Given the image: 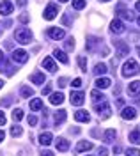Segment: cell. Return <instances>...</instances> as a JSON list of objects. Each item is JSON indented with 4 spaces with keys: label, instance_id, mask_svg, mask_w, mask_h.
<instances>
[{
    "label": "cell",
    "instance_id": "cell-1",
    "mask_svg": "<svg viewBox=\"0 0 140 156\" xmlns=\"http://www.w3.org/2000/svg\"><path fill=\"white\" fill-rule=\"evenodd\" d=\"M138 71H140L138 64L130 58V60H126L124 66H122V76H133V75H137Z\"/></svg>",
    "mask_w": 140,
    "mask_h": 156
},
{
    "label": "cell",
    "instance_id": "cell-53",
    "mask_svg": "<svg viewBox=\"0 0 140 156\" xmlns=\"http://www.w3.org/2000/svg\"><path fill=\"white\" fill-rule=\"evenodd\" d=\"M103 2H108V0H103Z\"/></svg>",
    "mask_w": 140,
    "mask_h": 156
},
{
    "label": "cell",
    "instance_id": "cell-48",
    "mask_svg": "<svg viewBox=\"0 0 140 156\" xmlns=\"http://www.w3.org/2000/svg\"><path fill=\"white\" fill-rule=\"evenodd\" d=\"M137 9L140 11V0H138V2H137Z\"/></svg>",
    "mask_w": 140,
    "mask_h": 156
},
{
    "label": "cell",
    "instance_id": "cell-5",
    "mask_svg": "<svg viewBox=\"0 0 140 156\" xmlns=\"http://www.w3.org/2000/svg\"><path fill=\"white\" fill-rule=\"evenodd\" d=\"M12 60L18 62V64H23V62L29 60V53H27L25 50H14V51H12Z\"/></svg>",
    "mask_w": 140,
    "mask_h": 156
},
{
    "label": "cell",
    "instance_id": "cell-13",
    "mask_svg": "<svg viewBox=\"0 0 140 156\" xmlns=\"http://www.w3.org/2000/svg\"><path fill=\"white\" fill-rule=\"evenodd\" d=\"M51 140H53V135H51L50 131L41 133V136H39V144H41V146H50Z\"/></svg>",
    "mask_w": 140,
    "mask_h": 156
},
{
    "label": "cell",
    "instance_id": "cell-28",
    "mask_svg": "<svg viewBox=\"0 0 140 156\" xmlns=\"http://www.w3.org/2000/svg\"><path fill=\"white\" fill-rule=\"evenodd\" d=\"M90 98H92L94 101H103V99H105V96L101 94L100 90H92V92H90Z\"/></svg>",
    "mask_w": 140,
    "mask_h": 156
},
{
    "label": "cell",
    "instance_id": "cell-49",
    "mask_svg": "<svg viewBox=\"0 0 140 156\" xmlns=\"http://www.w3.org/2000/svg\"><path fill=\"white\" fill-rule=\"evenodd\" d=\"M4 87V82H2V80H0V89Z\"/></svg>",
    "mask_w": 140,
    "mask_h": 156
},
{
    "label": "cell",
    "instance_id": "cell-21",
    "mask_svg": "<svg viewBox=\"0 0 140 156\" xmlns=\"http://www.w3.org/2000/svg\"><path fill=\"white\" fill-rule=\"evenodd\" d=\"M53 57L59 58L62 64H68V62H69V60H68V55H66L64 51H60V50H55V51H53Z\"/></svg>",
    "mask_w": 140,
    "mask_h": 156
},
{
    "label": "cell",
    "instance_id": "cell-29",
    "mask_svg": "<svg viewBox=\"0 0 140 156\" xmlns=\"http://www.w3.org/2000/svg\"><path fill=\"white\" fill-rule=\"evenodd\" d=\"M12 119H14V121H21V119H23V110H21V108H16V110L12 112Z\"/></svg>",
    "mask_w": 140,
    "mask_h": 156
},
{
    "label": "cell",
    "instance_id": "cell-39",
    "mask_svg": "<svg viewBox=\"0 0 140 156\" xmlns=\"http://www.w3.org/2000/svg\"><path fill=\"white\" fill-rule=\"evenodd\" d=\"M68 83V78H59V87H66Z\"/></svg>",
    "mask_w": 140,
    "mask_h": 156
},
{
    "label": "cell",
    "instance_id": "cell-30",
    "mask_svg": "<svg viewBox=\"0 0 140 156\" xmlns=\"http://www.w3.org/2000/svg\"><path fill=\"white\" fill-rule=\"evenodd\" d=\"M20 92H21V96H23V98H30L32 94H34V90H32L30 87H21Z\"/></svg>",
    "mask_w": 140,
    "mask_h": 156
},
{
    "label": "cell",
    "instance_id": "cell-44",
    "mask_svg": "<svg viewBox=\"0 0 140 156\" xmlns=\"http://www.w3.org/2000/svg\"><path fill=\"white\" fill-rule=\"evenodd\" d=\"M41 156H53V153H51V151H43Z\"/></svg>",
    "mask_w": 140,
    "mask_h": 156
},
{
    "label": "cell",
    "instance_id": "cell-17",
    "mask_svg": "<svg viewBox=\"0 0 140 156\" xmlns=\"http://www.w3.org/2000/svg\"><path fill=\"white\" fill-rule=\"evenodd\" d=\"M92 147H94V144H92V142H87V140H82L80 144L76 146V151H78V153H83V151H90Z\"/></svg>",
    "mask_w": 140,
    "mask_h": 156
},
{
    "label": "cell",
    "instance_id": "cell-42",
    "mask_svg": "<svg viewBox=\"0 0 140 156\" xmlns=\"http://www.w3.org/2000/svg\"><path fill=\"white\" fill-rule=\"evenodd\" d=\"M50 92H51V85H46L43 89V94H50Z\"/></svg>",
    "mask_w": 140,
    "mask_h": 156
},
{
    "label": "cell",
    "instance_id": "cell-41",
    "mask_svg": "<svg viewBox=\"0 0 140 156\" xmlns=\"http://www.w3.org/2000/svg\"><path fill=\"white\" fill-rule=\"evenodd\" d=\"M29 16H27V14H21V16H20V21H21V23H27V21H29Z\"/></svg>",
    "mask_w": 140,
    "mask_h": 156
},
{
    "label": "cell",
    "instance_id": "cell-35",
    "mask_svg": "<svg viewBox=\"0 0 140 156\" xmlns=\"http://www.w3.org/2000/svg\"><path fill=\"white\" fill-rule=\"evenodd\" d=\"M126 156H140L138 149H126Z\"/></svg>",
    "mask_w": 140,
    "mask_h": 156
},
{
    "label": "cell",
    "instance_id": "cell-54",
    "mask_svg": "<svg viewBox=\"0 0 140 156\" xmlns=\"http://www.w3.org/2000/svg\"><path fill=\"white\" fill-rule=\"evenodd\" d=\"M0 32H2V30H0Z\"/></svg>",
    "mask_w": 140,
    "mask_h": 156
},
{
    "label": "cell",
    "instance_id": "cell-3",
    "mask_svg": "<svg viewBox=\"0 0 140 156\" xmlns=\"http://www.w3.org/2000/svg\"><path fill=\"white\" fill-rule=\"evenodd\" d=\"M94 108H96V112L100 114V117H103V119H108V117H110V114H112L110 105H108L105 99H103L101 103H96V107H94Z\"/></svg>",
    "mask_w": 140,
    "mask_h": 156
},
{
    "label": "cell",
    "instance_id": "cell-24",
    "mask_svg": "<svg viewBox=\"0 0 140 156\" xmlns=\"http://www.w3.org/2000/svg\"><path fill=\"white\" fill-rule=\"evenodd\" d=\"M41 108H43V101H41V99H32V101H30V110L37 112Z\"/></svg>",
    "mask_w": 140,
    "mask_h": 156
},
{
    "label": "cell",
    "instance_id": "cell-43",
    "mask_svg": "<svg viewBox=\"0 0 140 156\" xmlns=\"http://www.w3.org/2000/svg\"><path fill=\"white\" fill-rule=\"evenodd\" d=\"M62 23H64V25H69L71 21H69V16H64V18H62Z\"/></svg>",
    "mask_w": 140,
    "mask_h": 156
},
{
    "label": "cell",
    "instance_id": "cell-34",
    "mask_svg": "<svg viewBox=\"0 0 140 156\" xmlns=\"http://www.w3.org/2000/svg\"><path fill=\"white\" fill-rule=\"evenodd\" d=\"M73 48H75V39L68 37L66 39V50H73Z\"/></svg>",
    "mask_w": 140,
    "mask_h": 156
},
{
    "label": "cell",
    "instance_id": "cell-31",
    "mask_svg": "<svg viewBox=\"0 0 140 156\" xmlns=\"http://www.w3.org/2000/svg\"><path fill=\"white\" fill-rule=\"evenodd\" d=\"M73 7H75V9H83V7H85V0H73Z\"/></svg>",
    "mask_w": 140,
    "mask_h": 156
},
{
    "label": "cell",
    "instance_id": "cell-14",
    "mask_svg": "<svg viewBox=\"0 0 140 156\" xmlns=\"http://www.w3.org/2000/svg\"><path fill=\"white\" fill-rule=\"evenodd\" d=\"M55 146H57V151H62V153H64V151L69 149V142H68L66 138H57V140H55Z\"/></svg>",
    "mask_w": 140,
    "mask_h": 156
},
{
    "label": "cell",
    "instance_id": "cell-22",
    "mask_svg": "<svg viewBox=\"0 0 140 156\" xmlns=\"http://www.w3.org/2000/svg\"><path fill=\"white\" fill-rule=\"evenodd\" d=\"M117 14H119V16H122V18L131 20V12L124 9V5H122V4H121V5H117Z\"/></svg>",
    "mask_w": 140,
    "mask_h": 156
},
{
    "label": "cell",
    "instance_id": "cell-12",
    "mask_svg": "<svg viewBox=\"0 0 140 156\" xmlns=\"http://www.w3.org/2000/svg\"><path fill=\"white\" fill-rule=\"evenodd\" d=\"M43 66H44L46 71H50V73H55V71H57V64H55V60H53L51 57H44Z\"/></svg>",
    "mask_w": 140,
    "mask_h": 156
},
{
    "label": "cell",
    "instance_id": "cell-26",
    "mask_svg": "<svg viewBox=\"0 0 140 156\" xmlns=\"http://www.w3.org/2000/svg\"><path fill=\"white\" fill-rule=\"evenodd\" d=\"M115 136H117L115 129H107V131H105V140H107V142H114Z\"/></svg>",
    "mask_w": 140,
    "mask_h": 156
},
{
    "label": "cell",
    "instance_id": "cell-25",
    "mask_svg": "<svg viewBox=\"0 0 140 156\" xmlns=\"http://www.w3.org/2000/svg\"><path fill=\"white\" fill-rule=\"evenodd\" d=\"M66 114H68L66 110H59V112L55 114V122H57V124L64 122V121H66Z\"/></svg>",
    "mask_w": 140,
    "mask_h": 156
},
{
    "label": "cell",
    "instance_id": "cell-51",
    "mask_svg": "<svg viewBox=\"0 0 140 156\" xmlns=\"http://www.w3.org/2000/svg\"><path fill=\"white\" fill-rule=\"evenodd\" d=\"M137 23H138V25H140V18H138V20H137Z\"/></svg>",
    "mask_w": 140,
    "mask_h": 156
},
{
    "label": "cell",
    "instance_id": "cell-19",
    "mask_svg": "<svg viewBox=\"0 0 140 156\" xmlns=\"http://www.w3.org/2000/svg\"><path fill=\"white\" fill-rule=\"evenodd\" d=\"M110 85H112L110 78H98L96 80V87L98 89H108Z\"/></svg>",
    "mask_w": 140,
    "mask_h": 156
},
{
    "label": "cell",
    "instance_id": "cell-50",
    "mask_svg": "<svg viewBox=\"0 0 140 156\" xmlns=\"http://www.w3.org/2000/svg\"><path fill=\"white\" fill-rule=\"evenodd\" d=\"M137 51H138V55H140V46H138V48H137Z\"/></svg>",
    "mask_w": 140,
    "mask_h": 156
},
{
    "label": "cell",
    "instance_id": "cell-7",
    "mask_svg": "<svg viewBox=\"0 0 140 156\" xmlns=\"http://www.w3.org/2000/svg\"><path fill=\"white\" fill-rule=\"evenodd\" d=\"M48 36H50L51 39H64V36H66V32H64V29H59V27H50L48 29Z\"/></svg>",
    "mask_w": 140,
    "mask_h": 156
},
{
    "label": "cell",
    "instance_id": "cell-36",
    "mask_svg": "<svg viewBox=\"0 0 140 156\" xmlns=\"http://www.w3.org/2000/svg\"><path fill=\"white\" fill-rule=\"evenodd\" d=\"M71 85H73V87H75V89L82 87V80H80V78H75V80H73V83H71Z\"/></svg>",
    "mask_w": 140,
    "mask_h": 156
},
{
    "label": "cell",
    "instance_id": "cell-15",
    "mask_svg": "<svg viewBox=\"0 0 140 156\" xmlns=\"http://www.w3.org/2000/svg\"><path fill=\"white\" fill-rule=\"evenodd\" d=\"M128 92H130L131 96H137V94H140V80H137V82H131L130 85H128Z\"/></svg>",
    "mask_w": 140,
    "mask_h": 156
},
{
    "label": "cell",
    "instance_id": "cell-37",
    "mask_svg": "<svg viewBox=\"0 0 140 156\" xmlns=\"http://www.w3.org/2000/svg\"><path fill=\"white\" fill-rule=\"evenodd\" d=\"M27 121H29L30 126H36V124H37V119H36L34 115H29V119H27Z\"/></svg>",
    "mask_w": 140,
    "mask_h": 156
},
{
    "label": "cell",
    "instance_id": "cell-2",
    "mask_svg": "<svg viewBox=\"0 0 140 156\" xmlns=\"http://www.w3.org/2000/svg\"><path fill=\"white\" fill-rule=\"evenodd\" d=\"M14 37L21 44H29L30 39H32V32H30V29H18L14 32Z\"/></svg>",
    "mask_w": 140,
    "mask_h": 156
},
{
    "label": "cell",
    "instance_id": "cell-40",
    "mask_svg": "<svg viewBox=\"0 0 140 156\" xmlns=\"http://www.w3.org/2000/svg\"><path fill=\"white\" fill-rule=\"evenodd\" d=\"M5 121H7V119H5V115H4V112H0V126H4Z\"/></svg>",
    "mask_w": 140,
    "mask_h": 156
},
{
    "label": "cell",
    "instance_id": "cell-45",
    "mask_svg": "<svg viewBox=\"0 0 140 156\" xmlns=\"http://www.w3.org/2000/svg\"><path fill=\"white\" fill-rule=\"evenodd\" d=\"M122 105H124V99L119 98V99H117V107H122Z\"/></svg>",
    "mask_w": 140,
    "mask_h": 156
},
{
    "label": "cell",
    "instance_id": "cell-11",
    "mask_svg": "<svg viewBox=\"0 0 140 156\" xmlns=\"http://www.w3.org/2000/svg\"><path fill=\"white\" fill-rule=\"evenodd\" d=\"M12 9H14V5L11 4L9 0H4V2L0 4V14H2V16H7V14H11V12H12Z\"/></svg>",
    "mask_w": 140,
    "mask_h": 156
},
{
    "label": "cell",
    "instance_id": "cell-18",
    "mask_svg": "<svg viewBox=\"0 0 140 156\" xmlns=\"http://www.w3.org/2000/svg\"><path fill=\"white\" fill-rule=\"evenodd\" d=\"M75 119H76L78 122H89V112H85V110H78V112L75 114Z\"/></svg>",
    "mask_w": 140,
    "mask_h": 156
},
{
    "label": "cell",
    "instance_id": "cell-6",
    "mask_svg": "<svg viewBox=\"0 0 140 156\" xmlns=\"http://www.w3.org/2000/svg\"><path fill=\"white\" fill-rule=\"evenodd\" d=\"M69 101H71V105H75V107H82L83 101H85V96H83V92H71Z\"/></svg>",
    "mask_w": 140,
    "mask_h": 156
},
{
    "label": "cell",
    "instance_id": "cell-9",
    "mask_svg": "<svg viewBox=\"0 0 140 156\" xmlns=\"http://www.w3.org/2000/svg\"><path fill=\"white\" fill-rule=\"evenodd\" d=\"M124 29H126V27H124V23H122L121 20H117V18L110 23V30L114 32V34H122V32H124Z\"/></svg>",
    "mask_w": 140,
    "mask_h": 156
},
{
    "label": "cell",
    "instance_id": "cell-32",
    "mask_svg": "<svg viewBox=\"0 0 140 156\" xmlns=\"http://www.w3.org/2000/svg\"><path fill=\"white\" fill-rule=\"evenodd\" d=\"M21 133H23V131H21L20 126H16V124H14V126L11 128V135H12V136H20Z\"/></svg>",
    "mask_w": 140,
    "mask_h": 156
},
{
    "label": "cell",
    "instance_id": "cell-8",
    "mask_svg": "<svg viewBox=\"0 0 140 156\" xmlns=\"http://www.w3.org/2000/svg\"><path fill=\"white\" fill-rule=\"evenodd\" d=\"M57 14H59V7H57L55 4H50V5L46 7V11H44L43 16H44V20H53Z\"/></svg>",
    "mask_w": 140,
    "mask_h": 156
},
{
    "label": "cell",
    "instance_id": "cell-4",
    "mask_svg": "<svg viewBox=\"0 0 140 156\" xmlns=\"http://www.w3.org/2000/svg\"><path fill=\"white\" fill-rule=\"evenodd\" d=\"M114 46L117 50V57H126V55L130 53V46H128L124 41H115Z\"/></svg>",
    "mask_w": 140,
    "mask_h": 156
},
{
    "label": "cell",
    "instance_id": "cell-33",
    "mask_svg": "<svg viewBox=\"0 0 140 156\" xmlns=\"http://www.w3.org/2000/svg\"><path fill=\"white\" fill-rule=\"evenodd\" d=\"M78 64H80L82 71H87V60H85V57H78Z\"/></svg>",
    "mask_w": 140,
    "mask_h": 156
},
{
    "label": "cell",
    "instance_id": "cell-52",
    "mask_svg": "<svg viewBox=\"0 0 140 156\" xmlns=\"http://www.w3.org/2000/svg\"><path fill=\"white\" fill-rule=\"evenodd\" d=\"M60 2H68V0H60Z\"/></svg>",
    "mask_w": 140,
    "mask_h": 156
},
{
    "label": "cell",
    "instance_id": "cell-38",
    "mask_svg": "<svg viewBox=\"0 0 140 156\" xmlns=\"http://www.w3.org/2000/svg\"><path fill=\"white\" fill-rule=\"evenodd\" d=\"M108 154V151L105 149V147H100V151H98V156H107Z\"/></svg>",
    "mask_w": 140,
    "mask_h": 156
},
{
    "label": "cell",
    "instance_id": "cell-27",
    "mask_svg": "<svg viewBox=\"0 0 140 156\" xmlns=\"http://www.w3.org/2000/svg\"><path fill=\"white\" fill-rule=\"evenodd\" d=\"M94 73H96V75H105V73H107V64H103V62L96 64V68H94Z\"/></svg>",
    "mask_w": 140,
    "mask_h": 156
},
{
    "label": "cell",
    "instance_id": "cell-46",
    "mask_svg": "<svg viewBox=\"0 0 140 156\" xmlns=\"http://www.w3.org/2000/svg\"><path fill=\"white\" fill-rule=\"evenodd\" d=\"M4 136H5V133H4V131H0V142L4 140Z\"/></svg>",
    "mask_w": 140,
    "mask_h": 156
},
{
    "label": "cell",
    "instance_id": "cell-23",
    "mask_svg": "<svg viewBox=\"0 0 140 156\" xmlns=\"http://www.w3.org/2000/svg\"><path fill=\"white\" fill-rule=\"evenodd\" d=\"M130 142L140 144V129H133V131L130 133Z\"/></svg>",
    "mask_w": 140,
    "mask_h": 156
},
{
    "label": "cell",
    "instance_id": "cell-20",
    "mask_svg": "<svg viewBox=\"0 0 140 156\" xmlns=\"http://www.w3.org/2000/svg\"><path fill=\"white\" fill-rule=\"evenodd\" d=\"M30 80H32V83H36V85H41L43 82H44V73H34L32 76H30Z\"/></svg>",
    "mask_w": 140,
    "mask_h": 156
},
{
    "label": "cell",
    "instance_id": "cell-47",
    "mask_svg": "<svg viewBox=\"0 0 140 156\" xmlns=\"http://www.w3.org/2000/svg\"><path fill=\"white\" fill-rule=\"evenodd\" d=\"M0 60H4V53H2V50H0Z\"/></svg>",
    "mask_w": 140,
    "mask_h": 156
},
{
    "label": "cell",
    "instance_id": "cell-16",
    "mask_svg": "<svg viewBox=\"0 0 140 156\" xmlns=\"http://www.w3.org/2000/svg\"><path fill=\"white\" fill-rule=\"evenodd\" d=\"M62 101H64V94H62V92H53L50 96L51 105H62Z\"/></svg>",
    "mask_w": 140,
    "mask_h": 156
},
{
    "label": "cell",
    "instance_id": "cell-10",
    "mask_svg": "<svg viewBox=\"0 0 140 156\" xmlns=\"http://www.w3.org/2000/svg\"><path fill=\"white\" fill-rule=\"evenodd\" d=\"M122 119H126V121H133L135 117H137V110L133 107H126V108H122Z\"/></svg>",
    "mask_w": 140,
    "mask_h": 156
}]
</instances>
